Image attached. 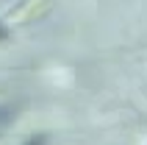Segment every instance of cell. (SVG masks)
I'll use <instances>...</instances> for the list:
<instances>
[{
  "instance_id": "cell-1",
  "label": "cell",
  "mask_w": 147,
  "mask_h": 145,
  "mask_svg": "<svg viewBox=\"0 0 147 145\" xmlns=\"http://www.w3.org/2000/svg\"><path fill=\"white\" fill-rule=\"evenodd\" d=\"M50 11V0H25L20 8H14L11 14H8V23L11 25H25V23H33V20H39L42 14H47Z\"/></svg>"
},
{
  "instance_id": "cell-2",
  "label": "cell",
  "mask_w": 147,
  "mask_h": 145,
  "mask_svg": "<svg viewBox=\"0 0 147 145\" xmlns=\"http://www.w3.org/2000/svg\"><path fill=\"white\" fill-rule=\"evenodd\" d=\"M17 112H20L17 103H3V106H0V126H8V123L17 117Z\"/></svg>"
},
{
  "instance_id": "cell-3",
  "label": "cell",
  "mask_w": 147,
  "mask_h": 145,
  "mask_svg": "<svg viewBox=\"0 0 147 145\" xmlns=\"http://www.w3.org/2000/svg\"><path fill=\"white\" fill-rule=\"evenodd\" d=\"M22 145H47V137H45V134H33V137H28Z\"/></svg>"
},
{
  "instance_id": "cell-4",
  "label": "cell",
  "mask_w": 147,
  "mask_h": 145,
  "mask_svg": "<svg viewBox=\"0 0 147 145\" xmlns=\"http://www.w3.org/2000/svg\"><path fill=\"white\" fill-rule=\"evenodd\" d=\"M6 39H8V28L0 23V42H6Z\"/></svg>"
}]
</instances>
